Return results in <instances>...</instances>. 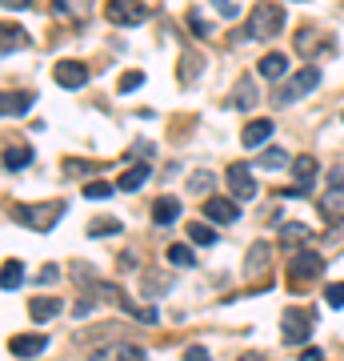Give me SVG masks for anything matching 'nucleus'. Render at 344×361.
<instances>
[{"label": "nucleus", "instance_id": "nucleus-9", "mask_svg": "<svg viewBox=\"0 0 344 361\" xmlns=\"http://www.w3.org/2000/svg\"><path fill=\"white\" fill-rule=\"evenodd\" d=\"M8 349L16 358H36L41 349H48V337L45 333H16V337H8Z\"/></svg>", "mask_w": 344, "mask_h": 361}, {"label": "nucleus", "instance_id": "nucleus-20", "mask_svg": "<svg viewBox=\"0 0 344 361\" xmlns=\"http://www.w3.org/2000/svg\"><path fill=\"white\" fill-rule=\"evenodd\" d=\"M28 149H4V168L8 173H21V168H28Z\"/></svg>", "mask_w": 344, "mask_h": 361}, {"label": "nucleus", "instance_id": "nucleus-10", "mask_svg": "<svg viewBox=\"0 0 344 361\" xmlns=\"http://www.w3.org/2000/svg\"><path fill=\"white\" fill-rule=\"evenodd\" d=\"M229 185L240 201H249L256 193V181H253V173H249V165H229Z\"/></svg>", "mask_w": 344, "mask_h": 361}, {"label": "nucleus", "instance_id": "nucleus-38", "mask_svg": "<svg viewBox=\"0 0 344 361\" xmlns=\"http://www.w3.org/2000/svg\"><path fill=\"white\" fill-rule=\"evenodd\" d=\"M212 4H216L225 17H236V4H232V0H212Z\"/></svg>", "mask_w": 344, "mask_h": 361}, {"label": "nucleus", "instance_id": "nucleus-16", "mask_svg": "<svg viewBox=\"0 0 344 361\" xmlns=\"http://www.w3.org/2000/svg\"><path fill=\"white\" fill-rule=\"evenodd\" d=\"M32 100H36L32 93H4V105H0V109H4V117H21V113L32 109Z\"/></svg>", "mask_w": 344, "mask_h": 361}, {"label": "nucleus", "instance_id": "nucleus-34", "mask_svg": "<svg viewBox=\"0 0 344 361\" xmlns=\"http://www.w3.org/2000/svg\"><path fill=\"white\" fill-rule=\"evenodd\" d=\"M184 361H212V353L200 349V345H188V349H184Z\"/></svg>", "mask_w": 344, "mask_h": 361}, {"label": "nucleus", "instance_id": "nucleus-31", "mask_svg": "<svg viewBox=\"0 0 344 361\" xmlns=\"http://www.w3.org/2000/svg\"><path fill=\"white\" fill-rule=\"evenodd\" d=\"M116 361H144V349H140V345H120V349H116Z\"/></svg>", "mask_w": 344, "mask_h": 361}, {"label": "nucleus", "instance_id": "nucleus-32", "mask_svg": "<svg viewBox=\"0 0 344 361\" xmlns=\"http://www.w3.org/2000/svg\"><path fill=\"white\" fill-rule=\"evenodd\" d=\"M236 105H240V109H253V105H256V93H253V85H249V80H240V96H236Z\"/></svg>", "mask_w": 344, "mask_h": 361}, {"label": "nucleus", "instance_id": "nucleus-15", "mask_svg": "<svg viewBox=\"0 0 344 361\" xmlns=\"http://www.w3.org/2000/svg\"><path fill=\"white\" fill-rule=\"evenodd\" d=\"M176 217H181V201H176V197H161V201L152 205V221H157V225H172Z\"/></svg>", "mask_w": 344, "mask_h": 361}, {"label": "nucleus", "instance_id": "nucleus-14", "mask_svg": "<svg viewBox=\"0 0 344 361\" xmlns=\"http://www.w3.org/2000/svg\"><path fill=\"white\" fill-rule=\"evenodd\" d=\"M148 177H152V168H148V165H133V168H128V173H120V181H116V189H124V193H137L140 185L148 181Z\"/></svg>", "mask_w": 344, "mask_h": 361}, {"label": "nucleus", "instance_id": "nucleus-4", "mask_svg": "<svg viewBox=\"0 0 344 361\" xmlns=\"http://www.w3.org/2000/svg\"><path fill=\"white\" fill-rule=\"evenodd\" d=\"M324 273V257L321 253H308V249H300L293 265H288V277H293V293H300V281H312V277H321Z\"/></svg>", "mask_w": 344, "mask_h": 361}, {"label": "nucleus", "instance_id": "nucleus-24", "mask_svg": "<svg viewBox=\"0 0 344 361\" xmlns=\"http://www.w3.org/2000/svg\"><path fill=\"white\" fill-rule=\"evenodd\" d=\"M21 281H24V265L8 257V261H4V289H16Z\"/></svg>", "mask_w": 344, "mask_h": 361}, {"label": "nucleus", "instance_id": "nucleus-29", "mask_svg": "<svg viewBox=\"0 0 344 361\" xmlns=\"http://www.w3.org/2000/svg\"><path fill=\"white\" fill-rule=\"evenodd\" d=\"M324 301H328L332 309H344V285H341V281H336V285H328V289H324Z\"/></svg>", "mask_w": 344, "mask_h": 361}, {"label": "nucleus", "instance_id": "nucleus-8", "mask_svg": "<svg viewBox=\"0 0 344 361\" xmlns=\"http://www.w3.org/2000/svg\"><path fill=\"white\" fill-rule=\"evenodd\" d=\"M205 217L208 221H220V225H232V221H240V205L229 201V197H208L205 201Z\"/></svg>", "mask_w": 344, "mask_h": 361}, {"label": "nucleus", "instance_id": "nucleus-3", "mask_svg": "<svg viewBox=\"0 0 344 361\" xmlns=\"http://www.w3.org/2000/svg\"><path fill=\"white\" fill-rule=\"evenodd\" d=\"M317 85H321V69H317V65H308V69H300L297 76H293V80H288V85L273 96V100H276V105H293V100H300L304 93H312Z\"/></svg>", "mask_w": 344, "mask_h": 361}, {"label": "nucleus", "instance_id": "nucleus-41", "mask_svg": "<svg viewBox=\"0 0 344 361\" xmlns=\"http://www.w3.org/2000/svg\"><path fill=\"white\" fill-rule=\"evenodd\" d=\"M240 361H268V358H264V353H244Z\"/></svg>", "mask_w": 344, "mask_h": 361}, {"label": "nucleus", "instance_id": "nucleus-40", "mask_svg": "<svg viewBox=\"0 0 344 361\" xmlns=\"http://www.w3.org/2000/svg\"><path fill=\"white\" fill-rule=\"evenodd\" d=\"M28 4H32V0H4V8H8V12H12V8H28Z\"/></svg>", "mask_w": 344, "mask_h": 361}, {"label": "nucleus", "instance_id": "nucleus-6", "mask_svg": "<svg viewBox=\"0 0 344 361\" xmlns=\"http://www.w3.org/2000/svg\"><path fill=\"white\" fill-rule=\"evenodd\" d=\"M60 209H65V205H52V209H48V205H16L12 217L24 221V225H32V229H52V217L60 213Z\"/></svg>", "mask_w": 344, "mask_h": 361}, {"label": "nucleus", "instance_id": "nucleus-26", "mask_svg": "<svg viewBox=\"0 0 344 361\" xmlns=\"http://www.w3.org/2000/svg\"><path fill=\"white\" fill-rule=\"evenodd\" d=\"M116 185H108V181H92L89 189H84V197H92V201H104V197H113Z\"/></svg>", "mask_w": 344, "mask_h": 361}, {"label": "nucleus", "instance_id": "nucleus-1", "mask_svg": "<svg viewBox=\"0 0 344 361\" xmlns=\"http://www.w3.org/2000/svg\"><path fill=\"white\" fill-rule=\"evenodd\" d=\"M280 24H284V12H280L276 4H268V0H260V4L253 8V17H249V36L268 41V36L280 32Z\"/></svg>", "mask_w": 344, "mask_h": 361}, {"label": "nucleus", "instance_id": "nucleus-11", "mask_svg": "<svg viewBox=\"0 0 344 361\" xmlns=\"http://www.w3.org/2000/svg\"><path fill=\"white\" fill-rule=\"evenodd\" d=\"M273 120H253V124H244V133H240V144L244 149H256V144H264L268 137H273Z\"/></svg>", "mask_w": 344, "mask_h": 361}, {"label": "nucleus", "instance_id": "nucleus-18", "mask_svg": "<svg viewBox=\"0 0 344 361\" xmlns=\"http://www.w3.org/2000/svg\"><path fill=\"white\" fill-rule=\"evenodd\" d=\"M293 173H297L300 189H312V177H317V161H312V157H300V161H293Z\"/></svg>", "mask_w": 344, "mask_h": 361}, {"label": "nucleus", "instance_id": "nucleus-13", "mask_svg": "<svg viewBox=\"0 0 344 361\" xmlns=\"http://www.w3.org/2000/svg\"><path fill=\"white\" fill-rule=\"evenodd\" d=\"M28 313H32V321L45 325V321H52V317L60 313V301H56V297H32V301H28Z\"/></svg>", "mask_w": 344, "mask_h": 361}, {"label": "nucleus", "instance_id": "nucleus-7", "mask_svg": "<svg viewBox=\"0 0 344 361\" xmlns=\"http://www.w3.org/2000/svg\"><path fill=\"white\" fill-rule=\"evenodd\" d=\"M52 80H56L60 89H80V85H89V69H84L80 61H56Z\"/></svg>", "mask_w": 344, "mask_h": 361}, {"label": "nucleus", "instance_id": "nucleus-21", "mask_svg": "<svg viewBox=\"0 0 344 361\" xmlns=\"http://www.w3.org/2000/svg\"><path fill=\"white\" fill-rule=\"evenodd\" d=\"M188 241L192 245H216V233L208 225H200V221H188Z\"/></svg>", "mask_w": 344, "mask_h": 361}, {"label": "nucleus", "instance_id": "nucleus-25", "mask_svg": "<svg viewBox=\"0 0 344 361\" xmlns=\"http://www.w3.org/2000/svg\"><path fill=\"white\" fill-rule=\"evenodd\" d=\"M89 233L92 237H104V233H120V221H113V217H96L89 225Z\"/></svg>", "mask_w": 344, "mask_h": 361}, {"label": "nucleus", "instance_id": "nucleus-27", "mask_svg": "<svg viewBox=\"0 0 344 361\" xmlns=\"http://www.w3.org/2000/svg\"><path fill=\"white\" fill-rule=\"evenodd\" d=\"M188 189L208 193V189H212V173H205V168H200V173H192V177H188Z\"/></svg>", "mask_w": 344, "mask_h": 361}, {"label": "nucleus", "instance_id": "nucleus-17", "mask_svg": "<svg viewBox=\"0 0 344 361\" xmlns=\"http://www.w3.org/2000/svg\"><path fill=\"white\" fill-rule=\"evenodd\" d=\"M164 257H168V265H181V269L196 265V253H192V245H168V249H164Z\"/></svg>", "mask_w": 344, "mask_h": 361}, {"label": "nucleus", "instance_id": "nucleus-39", "mask_svg": "<svg viewBox=\"0 0 344 361\" xmlns=\"http://www.w3.org/2000/svg\"><path fill=\"white\" fill-rule=\"evenodd\" d=\"M300 361H324V353H321V349H304V358H300Z\"/></svg>", "mask_w": 344, "mask_h": 361}, {"label": "nucleus", "instance_id": "nucleus-28", "mask_svg": "<svg viewBox=\"0 0 344 361\" xmlns=\"http://www.w3.org/2000/svg\"><path fill=\"white\" fill-rule=\"evenodd\" d=\"M24 45H28V36H24V32H12V28H4V56H8L12 48H24Z\"/></svg>", "mask_w": 344, "mask_h": 361}, {"label": "nucleus", "instance_id": "nucleus-5", "mask_svg": "<svg viewBox=\"0 0 344 361\" xmlns=\"http://www.w3.org/2000/svg\"><path fill=\"white\" fill-rule=\"evenodd\" d=\"M308 333H312V321H308V313L288 309L284 317H280V337H284L288 345H304V341H308Z\"/></svg>", "mask_w": 344, "mask_h": 361}, {"label": "nucleus", "instance_id": "nucleus-19", "mask_svg": "<svg viewBox=\"0 0 344 361\" xmlns=\"http://www.w3.org/2000/svg\"><path fill=\"white\" fill-rule=\"evenodd\" d=\"M321 209H324V217H328V221L344 217V193H341V189H332V193H328V197L321 201Z\"/></svg>", "mask_w": 344, "mask_h": 361}, {"label": "nucleus", "instance_id": "nucleus-23", "mask_svg": "<svg viewBox=\"0 0 344 361\" xmlns=\"http://www.w3.org/2000/svg\"><path fill=\"white\" fill-rule=\"evenodd\" d=\"M288 165V153H284V149H264V153H260V168H284Z\"/></svg>", "mask_w": 344, "mask_h": 361}, {"label": "nucleus", "instance_id": "nucleus-22", "mask_svg": "<svg viewBox=\"0 0 344 361\" xmlns=\"http://www.w3.org/2000/svg\"><path fill=\"white\" fill-rule=\"evenodd\" d=\"M264 265H268V245H264V241H256V245H253V257H249V265H244V273L253 277V273H260Z\"/></svg>", "mask_w": 344, "mask_h": 361}, {"label": "nucleus", "instance_id": "nucleus-36", "mask_svg": "<svg viewBox=\"0 0 344 361\" xmlns=\"http://www.w3.org/2000/svg\"><path fill=\"white\" fill-rule=\"evenodd\" d=\"M300 237H308L304 225H284V241H300Z\"/></svg>", "mask_w": 344, "mask_h": 361}, {"label": "nucleus", "instance_id": "nucleus-42", "mask_svg": "<svg viewBox=\"0 0 344 361\" xmlns=\"http://www.w3.org/2000/svg\"><path fill=\"white\" fill-rule=\"evenodd\" d=\"M341 120H344V113H341Z\"/></svg>", "mask_w": 344, "mask_h": 361}, {"label": "nucleus", "instance_id": "nucleus-30", "mask_svg": "<svg viewBox=\"0 0 344 361\" xmlns=\"http://www.w3.org/2000/svg\"><path fill=\"white\" fill-rule=\"evenodd\" d=\"M140 85H144V72H124L116 89H120V93H133V89H140Z\"/></svg>", "mask_w": 344, "mask_h": 361}, {"label": "nucleus", "instance_id": "nucleus-2", "mask_svg": "<svg viewBox=\"0 0 344 361\" xmlns=\"http://www.w3.org/2000/svg\"><path fill=\"white\" fill-rule=\"evenodd\" d=\"M104 17H108L116 28H137V24L148 21V4H144V0H108V4H104Z\"/></svg>", "mask_w": 344, "mask_h": 361}, {"label": "nucleus", "instance_id": "nucleus-33", "mask_svg": "<svg viewBox=\"0 0 344 361\" xmlns=\"http://www.w3.org/2000/svg\"><path fill=\"white\" fill-rule=\"evenodd\" d=\"M188 28H192V32H196V36H208V32H212V28H208V24H205V17H200V12H196V8H192V12H188Z\"/></svg>", "mask_w": 344, "mask_h": 361}, {"label": "nucleus", "instance_id": "nucleus-12", "mask_svg": "<svg viewBox=\"0 0 344 361\" xmlns=\"http://www.w3.org/2000/svg\"><path fill=\"white\" fill-rule=\"evenodd\" d=\"M256 72H260V76H268V80H280V76L288 72V56H284V52H268V56H260Z\"/></svg>", "mask_w": 344, "mask_h": 361}, {"label": "nucleus", "instance_id": "nucleus-37", "mask_svg": "<svg viewBox=\"0 0 344 361\" xmlns=\"http://www.w3.org/2000/svg\"><path fill=\"white\" fill-rule=\"evenodd\" d=\"M56 273H60L56 265H45V269H41V285H52V281H56Z\"/></svg>", "mask_w": 344, "mask_h": 361}, {"label": "nucleus", "instance_id": "nucleus-35", "mask_svg": "<svg viewBox=\"0 0 344 361\" xmlns=\"http://www.w3.org/2000/svg\"><path fill=\"white\" fill-rule=\"evenodd\" d=\"M137 321H140V325H157V321H161V313L152 309V305H144V309L137 313Z\"/></svg>", "mask_w": 344, "mask_h": 361}]
</instances>
